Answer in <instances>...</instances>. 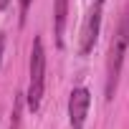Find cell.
I'll use <instances>...</instances> for the list:
<instances>
[{"label":"cell","instance_id":"cell-1","mask_svg":"<svg viewBox=\"0 0 129 129\" xmlns=\"http://www.w3.org/2000/svg\"><path fill=\"white\" fill-rule=\"evenodd\" d=\"M126 48H129V5L121 15V23H119V30L114 33L111 38V46H109V61H106V101L114 99L116 94V84H119V74H121V66H124V56H126Z\"/></svg>","mask_w":129,"mask_h":129},{"label":"cell","instance_id":"cell-2","mask_svg":"<svg viewBox=\"0 0 129 129\" xmlns=\"http://www.w3.org/2000/svg\"><path fill=\"white\" fill-rule=\"evenodd\" d=\"M43 89H46V51H43V41L36 38L33 51H30V86L25 94L30 111H38L41 99H43Z\"/></svg>","mask_w":129,"mask_h":129},{"label":"cell","instance_id":"cell-3","mask_svg":"<svg viewBox=\"0 0 129 129\" xmlns=\"http://www.w3.org/2000/svg\"><path fill=\"white\" fill-rule=\"evenodd\" d=\"M101 13H104V0H94V5L84 20V28H81V56H89L94 51V43L99 38V28H101Z\"/></svg>","mask_w":129,"mask_h":129},{"label":"cell","instance_id":"cell-4","mask_svg":"<svg viewBox=\"0 0 129 129\" xmlns=\"http://www.w3.org/2000/svg\"><path fill=\"white\" fill-rule=\"evenodd\" d=\"M89 106H91V91L84 86H76L69 96V124H71V129H84L86 116H89Z\"/></svg>","mask_w":129,"mask_h":129},{"label":"cell","instance_id":"cell-5","mask_svg":"<svg viewBox=\"0 0 129 129\" xmlns=\"http://www.w3.org/2000/svg\"><path fill=\"white\" fill-rule=\"evenodd\" d=\"M66 15H69V0H56V3H53V36H56V46L58 48H63Z\"/></svg>","mask_w":129,"mask_h":129},{"label":"cell","instance_id":"cell-6","mask_svg":"<svg viewBox=\"0 0 129 129\" xmlns=\"http://www.w3.org/2000/svg\"><path fill=\"white\" fill-rule=\"evenodd\" d=\"M33 0H20V25H25V18H28V8H30Z\"/></svg>","mask_w":129,"mask_h":129},{"label":"cell","instance_id":"cell-7","mask_svg":"<svg viewBox=\"0 0 129 129\" xmlns=\"http://www.w3.org/2000/svg\"><path fill=\"white\" fill-rule=\"evenodd\" d=\"M3 53H5V33H0V63H3Z\"/></svg>","mask_w":129,"mask_h":129},{"label":"cell","instance_id":"cell-8","mask_svg":"<svg viewBox=\"0 0 129 129\" xmlns=\"http://www.w3.org/2000/svg\"><path fill=\"white\" fill-rule=\"evenodd\" d=\"M8 5H10V0H0V10H5Z\"/></svg>","mask_w":129,"mask_h":129}]
</instances>
